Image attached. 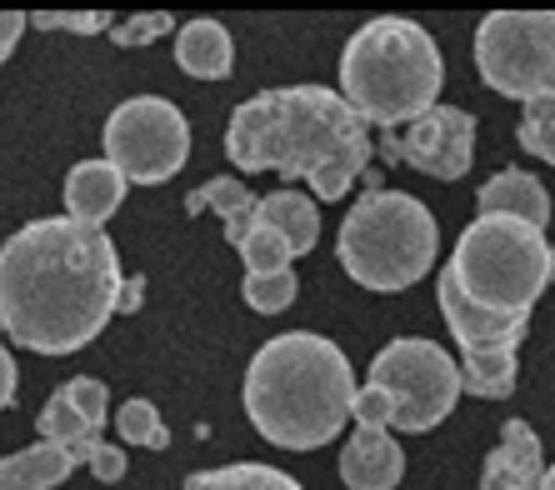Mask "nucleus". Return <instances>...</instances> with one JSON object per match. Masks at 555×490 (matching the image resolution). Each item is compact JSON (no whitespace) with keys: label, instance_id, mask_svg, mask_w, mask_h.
Listing matches in <instances>:
<instances>
[{"label":"nucleus","instance_id":"nucleus-4","mask_svg":"<svg viewBox=\"0 0 555 490\" xmlns=\"http://www.w3.org/2000/svg\"><path fill=\"white\" fill-rule=\"evenodd\" d=\"M440 80L446 65L436 40L405 15H375L340 51V95L365 126H411L436 105Z\"/></svg>","mask_w":555,"mask_h":490},{"label":"nucleus","instance_id":"nucleus-36","mask_svg":"<svg viewBox=\"0 0 555 490\" xmlns=\"http://www.w3.org/2000/svg\"><path fill=\"white\" fill-rule=\"evenodd\" d=\"M551 285H555V241H551Z\"/></svg>","mask_w":555,"mask_h":490},{"label":"nucleus","instance_id":"nucleus-15","mask_svg":"<svg viewBox=\"0 0 555 490\" xmlns=\"http://www.w3.org/2000/svg\"><path fill=\"white\" fill-rule=\"evenodd\" d=\"M480 201V216H511V220H526V225H535L541 231L545 220H551V195H545V185L530 176V170H495L491 181L476 191Z\"/></svg>","mask_w":555,"mask_h":490},{"label":"nucleus","instance_id":"nucleus-25","mask_svg":"<svg viewBox=\"0 0 555 490\" xmlns=\"http://www.w3.org/2000/svg\"><path fill=\"white\" fill-rule=\"evenodd\" d=\"M241 260H246V275H275V271H291V245L271 231V225H250V235L241 245Z\"/></svg>","mask_w":555,"mask_h":490},{"label":"nucleus","instance_id":"nucleus-19","mask_svg":"<svg viewBox=\"0 0 555 490\" xmlns=\"http://www.w3.org/2000/svg\"><path fill=\"white\" fill-rule=\"evenodd\" d=\"M76 455L61 451V446H30V451L0 455V490H55L61 480H70L76 470Z\"/></svg>","mask_w":555,"mask_h":490},{"label":"nucleus","instance_id":"nucleus-26","mask_svg":"<svg viewBox=\"0 0 555 490\" xmlns=\"http://www.w3.org/2000/svg\"><path fill=\"white\" fill-rule=\"evenodd\" d=\"M296 271H275V275H246V285H241V296H246L250 310H260V315H281L291 300H296Z\"/></svg>","mask_w":555,"mask_h":490},{"label":"nucleus","instance_id":"nucleus-35","mask_svg":"<svg viewBox=\"0 0 555 490\" xmlns=\"http://www.w3.org/2000/svg\"><path fill=\"white\" fill-rule=\"evenodd\" d=\"M541 490H555V465H545V480H541Z\"/></svg>","mask_w":555,"mask_h":490},{"label":"nucleus","instance_id":"nucleus-23","mask_svg":"<svg viewBox=\"0 0 555 490\" xmlns=\"http://www.w3.org/2000/svg\"><path fill=\"white\" fill-rule=\"evenodd\" d=\"M520 145L530 155H541L545 166H555V91L535 95V101L520 105Z\"/></svg>","mask_w":555,"mask_h":490},{"label":"nucleus","instance_id":"nucleus-2","mask_svg":"<svg viewBox=\"0 0 555 490\" xmlns=\"http://www.w3.org/2000/svg\"><path fill=\"white\" fill-rule=\"evenodd\" d=\"M225 155L241 170L306 181L321 201H340L371 166V126L331 86H281L235 105Z\"/></svg>","mask_w":555,"mask_h":490},{"label":"nucleus","instance_id":"nucleus-32","mask_svg":"<svg viewBox=\"0 0 555 490\" xmlns=\"http://www.w3.org/2000/svg\"><path fill=\"white\" fill-rule=\"evenodd\" d=\"M30 21L21 11H0V65H5V55L15 51V40H21V30H26Z\"/></svg>","mask_w":555,"mask_h":490},{"label":"nucleus","instance_id":"nucleus-11","mask_svg":"<svg viewBox=\"0 0 555 490\" xmlns=\"http://www.w3.org/2000/svg\"><path fill=\"white\" fill-rule=\"evenodd\" d=\"M436 300H440V315H446V325H451V336L461 350H491V346L516 350L530 325V315H505V310L476 306L470 296H461V285L446 275V266H440V281H436Z\"/></svg>","mask_w":555,"mask_h":490},{"label":"nucleus","instance_id":"nucleus-12","mask_svg":"<svg viewBox=\"0 0 555 490\" xmlns=\"http://www.w3.org/2000/svg\"><path fill=\"white\" fill-rule=\"evenodd\" d=\"M541 480H545L541 436L526 421H505L501 446L480 465V490H541Z\"/></svg>","mask_w":555,"mask_h":490},{"label":"nucleus","instance_id":"nucleus-28","mask_svg":"<svg viewBox=\"0 0 555 490\" xmlns=\"http://www.w3.org/2000/svg\"><path fill=\"white\" fill-rule=\"evenodd\" d=\"M350 421H356V430H390L396 426V405L380 386H361L350 400Z\"/></svg>","mask_w":555,"mask_h":490},{"label":"nucleus","instance_id":"nucleus-6","mask_svg":"<svg viewBox=\"0 0 555 490\" xmlns=\"http://www.w3.org/2000/svg\"><path fill=\"white\" fill-rule=\"evenodd\" d=\"M446 275L476 306L505 310V315H530V306L551 285V245L526 220L476 216L455 241Z\"/></svg>","mask_w":555,"mask_h":490},{"label":"nucleus","instance_id":"nucleus-7","mask_svg":"<svg viewBox=\"0 0 555 490\" xmlns=\"http://www.w3.org/2000/svg\"><path fill=\"white\" fill-rule=\"evenodd\" d=\"M476 65L495 95L520 105L555 91V11H491L476 30Z\"/></svg>","mask_w":555,"mask_h":490},{"label":"nucleus","instance_id":"nucleus-33","mask_svg":"<svg viewBox=\"0 0 555 490\" xmlns=\"http://www.w3.org/2000/svg\"><path fill=\"white\" fill-rule=\"evenodd\" d=\"M15 400V356L0 346V411Z\"/></svg>","mask_w":555,"mask_h":490},{"label":"nucleus","instance_id":"nucleus-18","mask_svg":"<svg viewBox=\"0 0 555 490\" xmlns=\"http://www.w3.org/2000/svg\"><path fill=\"white\" fill-rule=\"evenodd\" d=\"M256 206H260V195L250 191V185H241L235 176H216V181H206L201 191L191 195V201H185V210H191V216L216 210L231 245H241L250 235V225H256Z\"/></svg>","mask_w":555,"mask_h":490},{"label":"nucleus","instance_id":"nucleus-30","mask_svg":"<svg viewBox=\"0 0 555 490\" xmlns=\"http://www.w3.org/2000/svg\"><path fill=\"white\" fill-rule=\"evenodd\" d=\"M30 26H40V30H76V36H95V30H105L111 26V15H101V11H40V15H30Z\"/></svg>","mask_w":555,"mask_h":490},{"label":"nucleus","instance_id":"nucleus-27","mask_svg":"<svg viewBox=\"0 0 555 490\" xmlns=\"http://www.w3.org/2000/svg\"><path fill=\"white\" fill-rule=\"evenodd\" d=\"M65 400L76 405L80 415H86V426L101 430L105 426V405H111V390H105V381H95V375H76V381H65Z\"/></svg>","mask_w":555,"mask_h":490},{"label":"nucleus","instance_id":"nucleus-24","mask_svg":"<svg viewBox=\"0 0 555 490\" xmlns=\"http://www.w3.org/2000/svg\"><path fill=\"white\" fill-rule=\"evenodd\" d=\"M116 430H120V440H130V446L170 451V430H166V421H160V411H155L151 400H126V405L116 411Z\"/></svg>","mask_w":555,"mask_h":490},{"label":"nucleus","instance_id":"nucleus-34","mask_svg":"<svg viewBox=\"0 0 555 490\" xmlns=\"http://www.w3.org/2000/svg\"><path fill=\"white\" fill-rule=\"evenodd\" d=\"M145 300V281H126V291H120V310H135Z\"/></svg>","mask_w":555,"mask_h":490},{"label":"nucleus","instance_id":"nucleus-1","mask_svg":"<svg viewBox=\"0 0 555 490\" xmlns=\"http://www.w3.org/2000/svg\"><path fill=\"white\" fill-rule=\"evenodd\" d=\"M120 291L111 235L70 216L30 220L0 245V331L36 356L91 346L120 310Z\"/></svg>","mask_w":555,"mask_h":490},{"label":"nucleus","instance_id":"nucleus-17","mask_svg":"<svg viewBox=\"0 0 555 490\" xmlns=\"http://www.w3.org/2000/svg\"><path fill=\"white\" fill-rule=\"evenodd\" d=\"M256 220L260 225H271V231L291 245V256H306V250H315V241H321V210H315V201L300 195V191L260 195Z\"/></svg>","mask_w":555,"mask_h":490},{"label":"nucleus","instance_id":"nucleus-16","mask_svg":"<svg viewBox=\"0 0 555 490\" xmlns=\"http://www.w3.org/2000/svg\"><path fill=\"white\" fill-rule=\"evenodd\" d=\"M176 65L195 80H225L235 65V40L220 21H185L176 30Z\"/></svg>","mask_w":555,"mask_h":490},{"label":"nucleus","instance_id":"nucleus-22","mask_svg":"<svg viewBox=\"0 0 555 490\" xmlns=\"http://www.w3.org/2000/svg\"><path fill=\"white\" fill-rule=\"evenodd\" d=\"M185 490H306L296 480L275 470V465H260V461H235V465H220V470H195L185 480Z\"/></svg>","mask_w":555,"mask_h":490},{"label":"nucleus","instance_id":"nucleus-5","mask_svg":"<svg viewBox=\"0 0 555 490\" xmlns=\"http://www.w3.org/2000/svg\"><path fill=\"white\" fill-rule=\"evenodd\" d=\"M440 250V231L415 195L405 191H365L350 216L340 220L336 235V256L346 266V275L365 291H405L436 266Z\"/></svg>","mask_w":555,"mask_h":490},{"label":"nucleus","instance_id":"nucleus-9","mask_svg":"<svg viewBox=\"0 0 555 490\" xmlns=\"http://www.w3.org/2000/svg\"><path fill=\"white\" fill-rule=\"evenodd\" d=\"M105 160L126 176V185H160L185 166L191 155V126L181 105L166 95H130L105 120Z\"/></svg>","mask_w":555,"mask_h":490},{"label":"nucleus","instance_id":"nucleus-14","mask_svg":"<svg viewBox=\"0 0 555 490\" xmlns=\"http://www.w3.org/2000/svg\"><path fill=\"white\" fill-rule=\"evenodd\" d=\"M405 476V455L390 430H356L340 451V480L350 490H396Z\"/></svg>","mask_w":555,"mask_h":490},{"label":"nucleus","instance_id":"nucleus-8","mask_svg":"<svg viewBox=\"0 0 555 490\" xmlns=\"http://www.w3.org/2000/svg\"><path fill=\"white\" fill-rule=\"evenodd\" d=\"M365 386H380L390 396L396 430L421 436V430H436L455 411V400H461V365L436 340L401 336L371 361V381Z\"/></svg>","mask_w":555,"mask_h":490},{"label":"nucleus","instance_id":"nucleus-31","mask_svg":"<svg viewBox=\"0 0 555 490\" xmlns=\"http://www.w3.org/2000/svg\"><path fill=\"white\" fill-rule=\"evenodd\" d=\"M91 470H95V480H120V476H126V451L101 446V451H95V461H91Z\"/></svg>","mask_w":555,"mask_h":490},{"label":"nucleus","instance_id":"nucleus-20","mask_svg":"<svg viewBox=\"0 0 555 490\" xmlns=\"http://www.w3.org/2000/svg\"><path fill=\"white\" fill-rule=\"evenodd\" d=\"M36 430H40V440H46V446H61V451H70L76 461H86V465H91L95 451H101V440H95L101 430L86 426V415L65 400V390H55V396L46 400V411H40Z\"/></svg>","mask_w":555,"mask_h":490},{"label":"nucleus","instance_id":"nucleus-3","mask_svg":"<svg viewBox=\"0 0 555 490\" xmlns=\"http://www.w3.org/2000/svg\"><path fill=\"white\" fill-rule=\"evenodd\" d=\"M346 350L315 331L275 336L246 365V415L281 451H315L336 440L356 400Z\"/></svg>","mask_w":555,"mask_h":490},{"label":"nucleus","instance_id":"nucleus-13","mask_svg":"<svg viewBox=\"0 0 555 490\" xmlns=\"http://www.w3.org/2000/svg\"><path fill=\"white\" fill-rule=\"evenodd\" d=\"M120 201H126V176H120L105 155L101 160H80V166H70V176H65V216L70 220L101 231L105 220L120 210Z\"/></svg>","mask_w":555,"mask_h":490},{"label":"nucleus","instance_id":"nucleus-29","mask_svg":"<svg viewBox=\"0 0 555 490\" xmlns=\"http://www.w3.org/2000/svg\"><path fill=\"white\" fill-rule=\"evenodd\" d=\"M176 26V21H170L166 11H151V15H130L126 26H111V40H116V46H151V40H160L166 36V30Z\"/></svg>","mask_w":555,"mask_h":490},{"label":"nucleus","instance_id":"nucleus-10","mask_svg":"<svg viewBox=\"0 0 555 490\" xmlns=\"http://www.w3.org/2000/svg\"><path fill=\"white\" fill-rule=\"evenodd\" d=\"M390 155H401L405 166L436 181H461L476 160V116H465L455 105H430L426 116L405 126L401 141H386Z\"/></svg>","mask_w":555,"mask_h":490},{"label":"nucleus","instance_id":"nucleus-21","mask_svg":"<svg viewBox=\"0 0 555 490\" xmlns=\"http://www.w3.org/2000/svg\"><path fill=\"white\" fill-rule=\"evenodd\" d=\"M516 350L511 346H491V350H465L461 356V390L480 400H505L516 390Z\"/></svg>","mask_w":555,"mask_h":490}]
</instances>
